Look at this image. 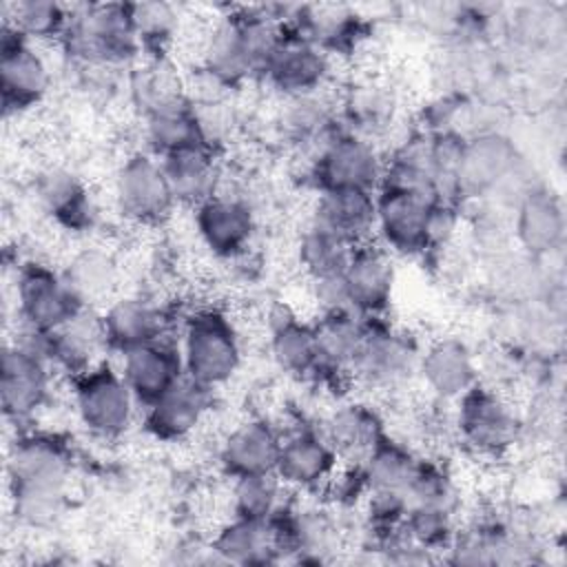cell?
I'll return each instance as SVG.
<instances>
[{
	"mask_svg": "<svg viewBox=\"0 0 567 567\" xmlns=\"http://www.w3.org/2000/svg\"><path fill=\"white\" fill-rule=\"evenodd\" d=\"M339 454L323 432L301 427L281 436L275 474L286 489L312 492L330 485L339 470Z\"/></svg>",
	"mask_w": 567,
	"mask_h": 567,
	"instance_id": "obj_15",
	"label": "cell"
},
{
	"mask_svg": "<svg viewBox=\"0 0 567 567\" xmlns=\"http://www.w3.org/2000/svg\"><path fill=\"white\" fill-rule=\"evenodd\" d=\"M281 436L270 421L246 419L221 441L219 465L230 478L275 472Z\"/></svg>",
	"mask_w": 567,
	"mask_h": 567,
	"instance_id": "obj_23",
	"label": "cell"
},
{
	"mask_svg": "<svg viewBox=\"0 0 567 567\" xmlns=\"http://www.w3.org/2000/svg\"><path fill=\"white\" fill-rule=\"evenodd\" d=\"M35 199L42 210L69 230H86L93 204L82 177L69 168L51 166L35 177Z\"/></svg>",
	"mask_w": 567,
	"mask_h": 567,
	"instance_id": "obj_28",
	"label": "cell"
},
{
	"mask_svg": "<svg viewBox=\"0 0 567 567\" xmlns=\"http://www.w3.org/2000/svg\"><path fill=\"white\" fill-rule=\"evenodd\" d=\"M51 89L47 60L18 29L2 22L0 29V91L4 113H22L42 102Z\"/></svg>",
	"mask_w": 567,
	"mask_h": 567,
	"instance_id": "obj_11",
	"label": "cell"
},
{
	"mask_svg": "<svg viewBox=\"0 0 567 567\" xmlns=\"http://www.w3.org/2000/svg\"><path fill=\"white\" fill-rule=\"evenodd\" d=\"M102 343L124 354L137 346L157 341L164 337V312L142 297H120L104 306L97 317Z\"/></svg>",
	"mask_w": 567,
	"mask_h": 567,
	"instance_id": "obj_21",
	"label": "cell"
},
{
	"mask_svg": "<svg viewBox=\"0 0 567 567\" xmlns=\"http://www.w3.org/2000/svg\"><path fill=\"white\" fill-rule=\"evenodd\" d=\"M312 297L321 312H337V310H352L350 306V295L346 288L343 272L339 275H328L312 279ZM357 312V310H354Z\"/></svg>",
	"mask_w": 567,
	"mask_h": 567,
	"instance_id": "obj_44",
	"label": "cell"
},
{
	"mask_svg": "<svg viewBox=\"0 0 567 567\" xmlns=\"http://www.w3.org/2000/svg\"><path fill=\"white\" fill-rule=\"evenodd\" d=\"M213 405V388L182 377L166 394L144 408L146 432L164 443L190 436Z\"/></svg>",
	"mask_w": 567,
	"mask_h": 567,
	"instance_id": "obj_19",
	"label": "cell"
},
{
	"mask_svg": "<svg viewBox=\"0 0 567 567\" xmlns=\"http://www.w3.org/2000/svg\"><path fill=\"white\" fill-rule=\"evenodd\" d=\"M131 91L144 115H148L159 106H166L171 102L186 97V91L177 71L171 69L164 55H155L153 60L135 69Z\"/></svg>",
	"mask_w": 567,
	"mask_h": 567,
	"instance_id": "obj_40",
	"label": "cell"
},
{
	"mask_svg": "<svg viewBox=\"0 0 567 567\" xmlns=\"http://www.w3.org/2000/svg\"><path fill=\"white\" fill-rule=\"evenodd\" d=\"M368 319L354 310L321 312L315 321V332L319 341V352L326 365V372H350V365L363 341Z\"/></svg>",
	"mask_w": 567,
	"mask_h": 567,
	"instance_id": "obj_33",
	"label": "cell"
},
{
	"mask_svg": "<svg viewBox=\"0 0 567 567\" xmlns=\"http://www.w3.org/2000/svg\"><path fill=\"white\" fill-rule=\"evenodd\" d=\"M184 374L217 390L241 365L237 326L221 308H199L186 317L179 341Z\"/></svg>",
	"mask_w": 567,
	"mask_h": 567,
	"instance_id": "obj_3",
	"label": "cell"
},
{
	"mask_svg": "<svg viewBox=\"0 0 567 567\" xmlns=\"http://www.w3.org/2000/svg\"><path fill=\"white\" fill-rule=\"evenodd\" d=\"M284 489L286 485L279 481L275 472L237 476L233 478V489H230L233 514L241 518L266 520L279 507H284L281 503Z\"/></svg>",
	"mask_w": 567,
	"mask_h": 567,
	"instance_id": "obj_38",
	"label": "cell"
},
{
	"mask_svg": "<svg viewBox=\"0 0 567 567\" xmlns=\"http://www.w3.org/2000/svg\"><path fill=\"white\" fill-rule=\"evenodd\" d=\"M210 551L221 563L235 565H268L279 560L268 518L255 520L233 516V520L217 529L210 543Z\"/></svg>",
	"mask_w": 567,
	"mask_h": 567,
	"instance_id": "obj_31",
	"label": "cell"
},
{
	"mask_svg": "<svg viewBox=\"0 0 567 567\" xmlns=\"http://www.w3.org/2000/svg\"><path fill=\"white\" fill-rule=\"evenodd\" d=\"M292 31L315 42L328 55L339 49L352 47L357 42L361 20L359 16L343 4H310L299 7L290 22Z\"/></svg>",
	"mask_w": 567,
	"mask_h": 567,
	"instance_id": "obj_32",
	"label": "cell"
},
{
	"mask_svg": "<svg viewBox=\"0 0 567 567\" xmlns=\"http://www.w3.org/2000/svg\"><path fill=\"white\" fill-rule=\"evenodd\" d=\"M330 55L286 24L284 35L261 69V78L288 97L312 95L326 82Z\"/></svg>",
	"mask_w": 567,
	"mask_h": 567,
	"instance_id": "obj_13",
	"label": "cell"
},
{
	"mask_svg": "<svg viewBox=\"0 0 567 567\" xmlns=\"http://www.w3.org/2000/svg\"><path fill=\"white\" fill-rule=\"evenodd\" d=\"M374 217L377 193L368 190H323L310 213V221L352 246L370 241V235L374 233Z\"/></svg>",
	"mask_w": 567,
	"mask_h": 567,
	"instance_id": "obj_25",
	"label": "cell"
},
{
	"mask_svg": "<svg viewBox=\"0 0 567 567\" xmlns=\"http://www.w3.org/2000/svg\"><path fill=\"white\" fill-rule=\"evenodd\" d=\"M343 279L352 310L363 317H381L392 301L396 281L392 255L379 244H359L343 268Z\"/></svg>",
	"mask_w": 567,
	"mask_h": 567,
	"instance_id": "obj_18",
	"label": "cell"
},
{
	"mask_svg": "<svg viewBox=\"0 0 567 567\" xmlns=\"http://www.w3.org/2000/svg\"><path fill=\"white\" fill-rule=\"evenodd\" d=\"M284 31L286 20L266 11L239 9L221 16L204 42L202 69L233 89L261 73Z\"/></svg>",
	"mask_w": 567,
	"mask_h": 567,
	"instance_id": "obj_2",
	"label": "cell"
},
{
	"mask_svg": "<svg viewBox=\"0 0 567 567\" xmlns=\"http://www.w3.org/2000/svg\"><path fill=\"white\" fill-rule=\"evenodd\" d=\"M120 357V372L142 408L157 401L184 377L179 346L166 341V337L126 350Z\"/></svg>",
	"mask_w": 567,
	"mask_h": 567,
	"instance_id": "obj_20",
	"label": "cell"
},
{
	"mask_svg": "<svg viewBox=\"0 0 567 567\" xmlns=\"http://www.w3.org/2000/svg\"><path fill=\"white\" fill-rule=\"evenodd\" d=\"M359 89L361 91H357V95H352V100L348 102V109L352 111V120H359L372 126L385 120L388 113L392 111L388 95H383L379 86H359Z\"/></svg>",
	"mask_w": 567,
	"mask_h": 567,
	"instance_id": "obj_43",
	"label": "cell"
},
{
	"mask_svg": "<svg viewBox=\"0 0 567 567\" xmlns=\"http://www.w3.org/2000/svg\"><path fill=\"white\" fill-rule=\"evenodd\" d=\"M62 44L71 58L84 64L126 62L142 51L131 22L128 2L84 4L71 9Z\"/></svg>",
	"mask_w": 567,
	"mask_h": 567,
	"instance_id": "obj_4",
	"label": "cell"
},
{
	"mask_svg": "<svg viewBox=\"0 0 567 567\" xmlns=\"http://www.w3.org/2000/svg\"><path fill=\"white\" fill-rule=\"evenodd\" d=\"M401 540L427 551L450 549L454 536L452 507L436 505H414L408 507V514L401 523Z\"/></svg>",
	"mask_w": 567,
	"mask_h": 567,
	"instance_id": "obj_39",
	"label": "cell"
},
{
	"mask_svg": "<svg viewBox=\"0 0 567 567\" xmlns=\"http://www.w3.org/2000/svg\"><path fill=\"white\" fill-rule=\"evenodd\" d=\"M128 13L140 49L164 55L179 24L177 9L168 2H128Z\"/></svg>",
	"mask_w": 567,
	"mask_h": 567,
	"instance_id": "obj_41",
	"label": "cell"
},
{
	"mask_svg": "<svg viewBox=\"0 0 567 567\" xmlns=\"http://www.w3.org/2000/svg\"><path fill=\"white\" fill-rule=\"evenodd\" d=\"M352 250H354L352 244L343 241L341 237L317 226L310 219H308L306 228L301 230L299 244H297L299 266L310 277V281L319 279V277L343 272Z\"/></svg>",
	"mask_w": 567,
	"mask_h": 567,
	"instance_id": "obj_36",
	"label": "cell"
},
{
	"mask_svg": "<svg viewBox=\"0 0 567 567\" xmlns=\"http://www.w3.org/2000/svg\"><path fill=\"white\" fill-rule=\"evenodd\" d=\"M456 427L461 441L481 456H501L518 439L514 408L494 390L476 383L456 399Z\"/></svg>",
	"mask_w": 567,
	"mask_h": 567,
	"instance_id": "obj_9",
	"label": "cell"
},
{
	"mask_svg": "<svg viewBox=\"0 0 567 567\" xmlns=\"http://www.w3.org/2000/svg\"><path fill=\"white\" fill-rule=\"evenodd\" d=\"M162 171L175 197V204L199 206L219 193V162L208 144L190 146L159 157Z\"/></svg>",
	"mask_w": 567,
	"mask_h": 567,
	"instance_id": "obj_27",
	"label": "cell"
},
{
	"mask_svg": "<svg viewBox=\"0 0 567 567\" xmlns=\"http://www.w3.org/2000/svg\"><path fill=\"white\" fill-rule=\"evenodd\" d=\"M53 365L29 352L27 348L7 341L2 348L0 370V403L7 421H29L44 403L51 392Z\"/></svg>",
	"mask_w": 567,
	"mask_h": 567,
	"instance_id": "obj_12",
	"label": "cell"
},
{
	"mask_svg": "<svg viewBox=\"0 0 567 567\" xmlns=\"http://www.w3.org/2000/svg\"><path fill=\"white\" fill-rule=\"evenodd\" d=\"M268 346L277 368L290 377L319 379L326 372L315 326L301 321L288 308L272 312Z\"/></svg>",
	"mask_w": 567,
	"mask_h": 567,
	"instance_id": "obj_24",
	"label": "cell"
},
{
	"mask_svg": "<svg viewBox=\"0 0 567 567\" xmlns=\"http://www.w3.org/2000/svg\"><path fill=\"white\" fill-rule=\"evenodd\" d=\"M113 202L117 213L137 226H157L175 208V197L151 153H131L117 168L113 179Z\"/></svg>",
	"mask_w": 567,
	"mask_h": 567,
	"instance_id": "obj_8",
	"label": "cell"
},
{
	"mask_svg": "<svg viewBox=\"0 0 567 567\" xmlns=\"http://www.w3.org/2000/svg\"><path fill=\"white\" fill-rule=\"evenodd\" d=\"M16 310L22 326L60 330L86 312V306L49 264L31 259L16 270Z\"/></svg>",
	"mask_w": 567,
	"mask_h": 567,
	"instance_id": "obj_7",
	"label": "cell"
},
{
	"mask_svg": "<svg viewBox=\"0 0 567 567\" xmlns=\"http://www.w3.org/2000/svg\"><path fill=\"white\" fill-rule=\"evenodd\" d=\"M516 164L518 151L509 137L494 131L465 137L454 175L458 197L485 195L498 188L516 171Z\"/></svg>",
	"mask_w": 567,
	"mask_h": 567,
	"instance_id": "obj_16",
	"label": "cell"
},
{
	"mask_svg": "<svg viewBox=\"0 0 567 567\" xmlns=\"http://www.w3.org/2000/svg\"><path fill=\"white\" fill-rule=\"evenodd\" d=\"M144 137L148 153L157 159L190 146L208 144L197 117V111L193 102L186 97L171 102L166 106H159L144 115ZM210 146V144H208Z\"/></svg>",
	"mask_w": 567,
	"mask_h": 567,
	"instance_id": "obj_30",
	"label": "cell"
},
{
	"mask_svg": "<svg viewBox=\"0 0 567 567\" xmlns=\"http://www.w3.org/2000/svg\"><path fill=\"white\" fill-rule=\"evenodd\" d=\"M62 275L86 308L106 301L120 281L115 257L100 248H84L73 255Z\"/></svg>",
	"mask_w": 567,
	"mask_h": 567,
	"instance_id": "obj_35",
	"label": "cell"
},
{
	"mask_svg": "<svg viewBox=\"0 0 567 567\" xmlns=\"http://www.w3.org/2000/svg\"><path fill=\"white\" fill-rule=\"evenodd\" d=\"M436 202L441 199L419 190L379 186L374 217L379 246H383L390 255H425L430 250L427 219Z\"/></svg>",
	"mask_w": 567,
	"mask_h": 567,
	"instance_id": "obj_10",
	"label": "cell"
},
{
	"mask_svg": "<svg viewBox=\"0 0 567 567\" xmlns=\"http://www.w3.org/2000/svg\"><path fill=\"white\" fill-rule=\"evenodd\" d=\"M416 370L425 388L447 401H456L478 383V368L470 346L456 337H443L419 354Z\"/></svg>",
	"mask_w": 567,
	"mask_h": 567,
	"instance_id": "obj_22",
	"label": "cell"
},
{
	"mask_svg": "<svg viewBox=\"0 0 567 567\" xmlns=\"http://www.w3.org/2000/svg\"><path fill=\"white\" fill-rule=\"evenodd\" d=\"M416 363L419 350L414 341L379 321V317H370L350 372L368 385L388 388L416 370Z\"/></svg>",
	"mask_w": 567,
	"mask_h": 567,
	"instance_id": "obj_14",
	"label": "cell"
},
{
	"mask_svg": "<svg viewBox=\"0 0 567 567\" xmlns=\"http://www.w3.org/2000/svg\"><path fill=\"white\" fill-rule=\"evenodd\" d=\"M323 436L337 450L341 461L359 463L379 439L385 436L381 414L361 401L341 403L326 419Z\"/></svg>",
	"mask_w": 567,
	"mask_h": 567,
	"instance_id": "obj_29",
	"label": "cell"
},
{
	"mask_svg": "<svg viewBox=\"0 0 567 567\" xmlns=\"http://www.w3.org/2000/svg\"><path fill=\"white\" fill-rule=\"evenodd\" d=\"M419 458L403 443L388 434L374 443V447L357 463L365 494L368 492H399L403 494Z\"/></svg>",
	"mask_w": 567,
	"mask_h": 567,
	"instance_id": "obj_34",
	"label": "cell"
},
{
	"mask_svg": "<svg viewBox=\"0 0 567 567\" xmlns=\"http://www.w3.org/2000/svg\"><path fill=\"white\" fill-rule=\"evenodd\" d=\"M71 450L55 434L22 432L7 456V478L16 518L42 527L64 509Z\"/></svg>",
	"mask_w": 567,
	"mask_h": 567,
	"instance_id": "obj_1",
	"label": "cell"
},
{
	"mask_svg": "<svg viewBox=\"0 0 567 567\" xmlns=\"http://www.w3.org/2000/svg\"><path fill=\"white\" fill-rule=\"evenodd\" d=\"M514 235L532 257L556 250L565 237V213L558 197L543 188H529L516 204Z\"/></svg>",
	"mask_w": 567,
	"mask_h": 567,
	"instance_id": "obj_26",
	"label": "cell"
},
{
	"mask_svg": "<svg viewBox=\"0 0 567 567\" xmlns=\"http://www.w3.org/2000/svg\"><path fill=\"white\" fill-rule=\"evenodd\" d=\"M403 496L408 501V507H414V505L454 507L452 478L441 465H436L432 461L419 458Z\"/></svg>",
	"mask_w": 567,
	"mask_h": 567,
	"instance_id": "obj_42",
	"label": "cell"
},
{
	"mask_svg": "<svg viewBox=\"0 0 567 567\" xmlns=\"http://www.w3.org/2000/svg\"><path fill=\"white\" fill-rule=\"evenodd\" d=\"M71 20V9L51 0H22L9 7V22L18 29L29 42L62 40Z\"/></svg>",
	"mask_w": 567,
	"mask_h": 567,
	"instance_id": "obj_37",
	"label": "cell"
},
{
	"mask_svg": "<svg viewBox=\"0 0 567 567\" xmlns=\"http://www.w3.org/2000/svg\"><path fill=\"white\" fill-rule=\"evenodd\" d=\"M385 159L379 148L350 128L332 133L312 157V179L323 190L377 193L383 179Z\"/></svg>",
	"mask_w": 567,
	"mask_h": 567,
	"instance_id": "obj_6",
	"label": "cell"
},
{
	"mask_svg": "<svg viewBox=\"0 0 567 567\" xmlns=\"http://www.w3.org/2000/svg\"><path fill=\"white\" fill-rule=\"evenodd\" d=\"M195 230L215 257L233 259L252 241L255 213L246 199L217 193L195 206Z\"/></svg>",
	"mask_w": 567,
	"mask_h": 567,
	"instance_id": "obj_17",
	"label": "cell"
},
{
	"mask_svg": "<svg viewBox=\"0 0 567 567\" xmlns=\"http://www.w3.org/2000/svg\"><path fill=\"white\" fill-rule=\"evenodd\" d=\"M73 405L86 432L100 439H117L131 427L140 403L120 368L100 361L73 377Z\"/></svg>",
	"mask_w": 567,
	"mask_h": 567,
	"instance_id": "obj_5",
	"label": "cell"
}]
</instances>
